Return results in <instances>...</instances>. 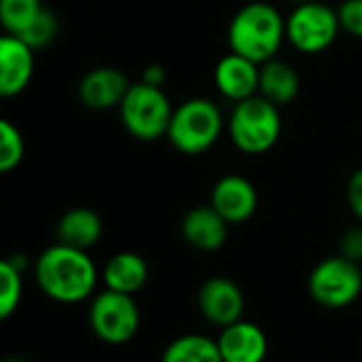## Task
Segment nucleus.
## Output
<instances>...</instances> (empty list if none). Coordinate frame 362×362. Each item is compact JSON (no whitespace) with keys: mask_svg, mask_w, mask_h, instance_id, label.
<instances>
[{"mask_svg":"<svg viewBox=\"0 0 362 362\" xmlns=\"http://www.w3.org/2000/svg\"><path fill=\"white\" fill-rule=\"evenodd\" d=\"M35 277L39 288L49 298L73 305L92 296L98 281V271L88 250L56 243L39 256Z\"/></svg>","mask_w":362,"mask_h":362,"instance_id":"obj_1","label":"nucleus"},{"mask_svg":"<svg viewBox=\"0 0 362 362\" xmlns=\"http://www.w3.org/2000/svg\"><path fill=\"white\" fill-rule=\"evenodd\" d=\"M286 41V18L269 3H250L241 7L228 26V45L256 64L273 60Z\"/></svg>","mask_w":362,"mask_h":362,"instance_id":"obj_2","label":"nucleus"},{"mask_svg":"<svg viewBox=\"0 0 362 362\" xmlns=\"http://www.w3.org/2000/svg\"><path fill=\"white\" fill-rule=\"evenodd\" d=\"M222 130L220 107L209 98H190L173 109L166 139L179 153L199 156L218 143Z\"/></svg>","mask_w":362,"mask_h":362,"instance_id":"obj_3","label":"nucleus"},{"mask_svg":"<svg viewBox=\"0 0 362 362\" xmlns=\"http://www.w3.org/2000/svg\"><path fill=\"white\" fill-rule=\"evenodd\" d=\"M281 134L279 107L264 96L254 94L235 103L228 117V136L233 145L250 156H260L275 147Z\"/></svg>","mask_w":362,"mask_h":362,"instance_id":"obj_4","label":"nucleus"},{"mask_svg":"<svg viewBox=\"0 0 362 362\" xmlns=\"http://www.w3.org/2000/svg\"><path fill=\"white\" fill-rule=\"evenodd\" d=\"M117 109L124 128L134 139L156 141L160 136H166L173 117V105L162 88L147 86L143 81L130 83Z\"/></svg>","mask_w":362,"mask_h":362,"instance_id":"obj_5","label":"nucleus"},{"mask_svg":"<svg viewBox=\"0 0 362 362\" xmlns=\"http://www.w3.org/2000/svg\"><path fill=\"white\" fill-rule=\"evenodd\" d=\"M311 298L326 309H343L362 292V269L345 256H332L317 262L309 275Z\"/></svg>","mask_w":362,"mask_h":362,"instance_id":"obj_6","label":"nucleus"},{"mask_svg":"<svg viewBox=\"0 0 362 362\" xmlns=\"http://www.w3.org/2000/svg\"><path fill=\"white\" fill-rule=\"evenodd\" d=\"M339 33L337 9L317 0L296 5L286 18V41L300 54H320L328 49Z\"/></svg>","mask_w":362,"mask_h":362,"instance_id":"obj_7","label":"nucleus"},{"mask_svg":"<svg viewBox=\"0 0 362 362\" xmlns=\"http://www.w3.org/2000/svg\"><path fill=\"white\" fill-rule=\"evenodd\" d=\"M90 326L100 341L122 345L136 334L141 326V311L132 294L107 288L96 294L90 305Z\"/></svg>","mask_w":362,"mask_h":362,"instance_id":"obj_8","label":"nucleus"},{"mask_svg":"<svg viewBox=\"0 0 362 362\" xmlns=\"http://www.w3.org/2000/svg\"><path fill=\"white\" fill-rule=\"evenodd\" d=\"M199 309L203 317L220 328L243 320V290L228 277H211L199 290Z\"/></svg>","mask_w":362,"mask_h":362,"instance_id":"obj_9","label":"nucleus"},{"mask_svg":"<svg viewBox=\"0 0 362 362\" xmlns=\"http://www.w3.org/2000/svg\"><path fill=\"white\" fill-rule=\"evenodd\" d=\"M35 75V49L16 35H0V98L22 94Z\"/></svg>","mask_w":362,"mask_h":362,"instance_id":"obj_10","label":"nucleus"},{"mask_svg":"<svg viewBox=\"0 0 362 362\" xmlns=\"http://www.w3.org/2000/svg\"><path fill=\"white\" fill-rule=\"evenodd\" d=\"M211 207L228 224H243L252 220L258 209V192L250 179L241 175H226L214 186Z\"/></svg>","mask_w":362,"mask_h":362,"instance_id":"obj_11","label":"nucleus"},{"mask_svg":"<svg viewBox=\"0 0 362 362\" xmlns=\"http://www.w3.org/2000/svg\"><path fill=\"white\" fill-rule=\"evenodd\" d=\"M216 341L224 362H264L269 351V339L264 330L245 320L224 326Z\"/></svg>","mask_w":362,"mask_h":362,"instance_id":"obj_12","label":"nucleus"},{"mask_svg":"<svg viewBox=\"0 0 362 362\" xmlns=\"http://www.w3.org/2000/svg\"><path fill=\"white\" fill-rule=\"evenodd\" d=\"M130 88L128 77L113 66H98L79 81V100L94 111H109L119 107Z\"/></svg>","mask_w":362,"mask_h":362,"instance_id":"obj_13","label":"nucleus"},{"mask_svg":"<svg viewBox=\"0 0 362 362\" xmlns=\"http://www.w3.org/2000/svg\"><path fill=\"white\" fill-rule=\"evenodd\" d=\"M214 81L218 92L233 100H245L254 94H258V81H260V64L239 56V54H228L224 56L214 73Z\"/></svg>","mask_w":362,"mask_h":362,"instance_id":"obj_14","label":"nucleus"},{"mask_svg":"<svg viewBox=\"0 0 362 362\" xmlns=\"http://www.w3.org/2000/svg\"><path fill=\"white\" fill-rule=\"evenodd\" d=\"M228 222L209 205L190 209L181 222V235L186 243L201 252H216L228 239Z\"/></svg>","mask_w":362,"mask_h":362,"instance_id":"obj_15","label":"nucleus"},{"mask_svg":"<svg viewBox=\"0 0 362 362\" xmlns=\"http://www.w3.org/2000/svg\"><path fill=\"white\" fill-rule=\"evenodd\" d=\"M56 235H58V243L79 250H90L103 237V220L90 207H75L60 218Z\"/></svg>","mask_w":362,"mask_h":362,"instance_id":"obj_16","label":"nucleus"},{"mask_svg":"<svg viewBox=\"0 0 362 362\" xmlns=\"http://www.w3.org/2000/svg\"><path fill=\"white\" fill-rule=\"evenodd\" d=\"M298 90H300V79L294 66L277 58L260 64L258 94L264 96L269 103L277 107H286L298 96Z\"/></svg>","mask_w":362,"mask_h":362,"instance_id":"obj_17","label":"nucleus"},{"mask_svg":"<svg viewBox=\"0 0 362 362\" xmlns=\"http://www.w3.org/2000/svg\"><path fill=\"white\" fill-rule=\"evenodd\" d=\"M149 277V269L143 256L134 254V252H119L115 254L103 273L105 286L109 290L115 292H124V294H136Z\"/></svg>","mask_w":362,"mask_h":362,"instance_id":"obj_18","label":"nucleus"},{"mask_svg":"<svg viewBox=\"0 0 362 362\" xmlns=\"http://www.w3.org/2000/svg\"><path fill=\"white\" fill-rule=\"evenodd\" d=\"M160 362H224L218 341L205 334H181L170 341Z\"/></svg>","mask_w":362,"mask_h":362,"instance_id":"obj_19","label":"nucleus"},{"mask_svg":"<svg viewBox=\"0 0 362 362\" xmlns=\"http://www.w3.org/2000/svg\"><path fill=\"white\" fill-rule=\"evenodd\" d=\"M43 9L41 0H0V26L5 33L20 37Z\"/></svg>","mask_w":362,"mask_h":362,"instance_id":"obj_20","label":"nucleus"},{"mask_svg":"<svg viewBox=\"0 0 362 362\" xmlns=\"http://www.w3.org/2000/svg\"><path fill=\"white\" fill-rule=\"evenodd\" d=\"M24 153L26 143L20 128L13 122L0 117V175L16 170L22 164Z\"/></svg>","mask_w":362,"mask_h":362,"instance_id":"obj_21","label":"nucleus"},{"mask_svg":"<svg viewBox=\"0 0 362 362\" xmlns=\"http://www.w3.org/2000/svg\"><path fill=\"white\" fill-rule=\"evenodd\" d=\"M22 298V271L9 260L0 258V320H7Z\"/></svg>","mask_w":362,"mask_h":362,"instance_id":"obj_22","label":"nucleus"},{"mask_svg":"<svg viewBox=\"0 0 362 362\" xmlns=\"http://www.w3.org/2000/svg\"><path fill=\"white\" fill-rule=\"evenodd\" d=\"M58 33H60V20H58V16H56L52 9L45 7V9L37 16V20L20 35V39H22L30 49L39 52V49L49 47V45L56 41Z\"/></svg>","mask_w":362,"mask_h":362,"instance_id":"obj_23","label":"nucleus"},{"mask_svg":"<svg viewBox=\"0 0 362 362\" xmlns=\"http://www.w3.org/2000/svg\"><path fill=\"white\" fill-rule=\"evenodd\" d=\"M339 26L345 35L362 39V0H341L337 7Z\"/></svg>","mask_w":362,"mask_h":362,"instance_id":"obj_24","label":"nucleus"},{"mask_svg":"<svg viewBox=\"0 0 362 362\" xmlns=\"http://www.w3.org/2000/svg\"><path fill=\"white\" fill-rule=\"evenodd\" d=\"M339 250H341V256H345V258H349V260L360 264L362 262V226L349 228L341 237Z\"/></svg>","mask_w":362,"mask_h":362,"instance_id":"obj_25","label":"nucleus"},{"mask_svg":"<svg viewBox=\"0 0 362 362\" xmlns=\"http://www.w3.org/2000/svg\"><path fill=\"white\" fill-rule=\"evenodd\" d=\"M347 205L351 214L362 220V168L354 170L347 181Z\"/></svg>","mask_w":362,"mask_h":362,"instance_id":"obj_26","label":"nucleus"},{"mask_svg":"<svg viewBox=\"0 0 362 362\" xmlns=\"http://www.w3.org/2000/svg\"><path fill=\"white\" fill-rule=\"evenodd\" d=\"M141 81L147 83V86L162 88V86L166 83V71H164V66H160V64H149V66H145Z\"/></svg>","mask_w":362,"mask_h":362,"instance_id":"obj_27","label":"nucleus"},{"mask_svg":"<svg viewBox=\"0 0 362 362\" xmlns=\"http://www.w3.org/2000/svg\"><path fill=\"white\" fill-rule=\"evenodd\" d=\"M292 3H294V7H296V5H305V3H311V0H292Z\"/></svg>","mask_w":362,"mask_h":362,"instance_id":"obj_28","label":"nucleus"},{"mask_svg":"<svg viewBox=\"0 0 362 362\" xmlns=\"http://www.w3.org/2000/svg\"><path fill=\"white\" fill-rule=\"evenodd\" d=\"M7 362H26V360H7Z\"/></svg>","mask_w":362,"mask_h":362,"instance_id":"obj_29","label":"nucleus"}]
</instances>
